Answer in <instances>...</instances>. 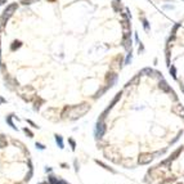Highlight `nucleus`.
I'll use <instances>...</instances> for the list:
<instances>
[{
    "mask_svg": "<svg viewBox=\"0 0 184 184\" xmlns=\"http://www.w3.org/2000/svg\"><path fill=\"white\" fill-rule=\"evenodd\" d=\"M5 147H8L7 138L4 135H0V148H5Z\"/></svg>",
    "mask_w": 184,
    "mask_h": 184,
    "instance_id": "obj_15",
    "label": "nucleus"
},
{
    "mask_svg": "<svg viewBox=\"0 0 184 184\" xmlns=\"http://www.w3.org/2000/svg\"><path fill=\"white\" fill-rule=\"evenodd\" d=\"M68 142L71 143V146H72V149L75 151V148H76V143H75V140H72V139H68Z\"/></svg>",
    "mask_w": 184,
    "mask_h": 184,
    "instance_id": "obj_26",
    "label": "nucleus"
},
{
    "mask_svg": "<svg viewBox=\"0 0 184 184\" xmlns=\"http://www.w3.org/2000/svg\"><path fill=\"white\" fill-rule=\"evenodd\" d=\"M12 119H13V115H9V116H8L7 117V122H8V124H9L10 125V126H12L13 127V129H17V126H16V125L14 124H13V121H12Z\"/></svg>",
    "mask_w": 184,
    "mask_h": 184,
    "instance_id": "obj_17",
    "label": "nucleus"
},
{
    "mask_svg": "<svg viewBox=\"0 0 184 184\" xmlns=\"http://www.w3.org/2000/svg\"><path fill=\"white\" fill-rule=\"evenodd\" d=\"M121 95H122V93H121V92H120V93H117V94H116V97H115V98H113V100H112V102H111V104L108 106V108H112V107H113V106L117 103V100H119L120 98H121Z\"/></svg>",
    "mask_w": 184,
    "mask_h": 184,
    "instance_id": "obj_14",
    "label": "nucleus"
},
{
    "mask_svg": "<svg viewBox=\"0 0 184 184\" xmlns=\"http://www.w3.org/2000/svg\"><path fill=\"white\" fill-rule=\"evenodd\" d=\"M49 183L50 184H67L66 182H63V180L57 179V178L53 177V175H50V177H49Z\"/></svg>",
    "mask_w": 184,
    "mask_h": 184,
    "instance_id": "obj_13",
    "label": "nucleus"
},
{
    "mask_svg": "<svg viewBox=\"0 0 184 184\" xmlns=\"http://www.w3.org/2000/svg\"><path fill=\"white\" fill-rule=\"evenodd\" d=\"M143 50H144V47H143L142 42H139V52H143Z\"/></svg>",
    "mask_w": 184,
    "mask_h": 184,
    "instance_id": "obj_30",
    "label": "nucleus"
},
{
    "mask_svg": "<svg viewBox=\"0 0 184 184\" xmlns=\"http://www.w3.org/2000/svg\"><path fill=\"white\" fill-rule=\"evenodd\" d=\"M106 130H107V127H106V124L103 121H98L97 124V129H95V135H97V138H102L103 135H104Z\"/></svg>",
    "mask_w": 184,
    "mask_h": 184,
    "instance_id": "obj_5",
    "label": "nucleus"
},
{
    "mask_svg": "<svg viewBox=\"0 0 184 184\" xmlns=\"http://www.w3.org/2000/svg\"><path fill=\"white\" fill-rule=\"evenodd\" d=\"M171 111L174 112L175 115H178V116H180V117H183V119H184V108L180 104H175L174 107H173Z\"/></svg>",
    "mask_w": 184,
    "mask_h": 184,
    "instance_id": "obj_9",
    "label": "nucleus"
},
{
    "mask_svg": "<svg viewBox=\"0 0 184 184\" xmlns=\"http://www.w3.org/2000/svg\"><path fill=\"white\" fill-rule=\"evenodd\" d=\"M36 147H37V148H39V149H44V148H45V147H44V146H42V144H41V143H36Z\"/></svg>",
    "mask_w": 184,
    "mask_h": 184,
    "instance_id": "obj_28",
    "label": "nucleus"
},
{
    "mask_svg": "<svg viewBox=\"0 0 184 184\" xmlns=\"http://www.w3.org/2000/svg\"><path fill=\"white\" fill-rule=\"evenodd\" d=\"M55 140H57V144L59 146V148H63V139L61 135H55Z\"/></svg>",
    "mask_w": 184,
    "mask_h": 184,
    "instance_id": "obj_18",
    "label": "nucleus"
},
{
    "mask_svg": "<svg viewBox=\"0 0 184 184\" xmlns=\"http://www.w3.org/2000/svg\"><path fill=\"white\" fill-rule=\"evenodd\" d=\"M116 1H117V3H121V0H116Z\"/></svg>",
    "mask_w": 184,
    "mask_h": 184,
    "instance_id": "obj_34",
    "label": "nucleus"
},
{
    "mask_svg": "<svg viewBox=\"0 0 184 184\" xmlns=\"http://www.w3.org/2000/svg\"><path fill=\"white\" fill-rule=\"evenodd\" d=\"M149 175H151L153 179H165V178H166V171H165L161 166H156L152 170H149Z\"/></svg>",
    "mask_w": 184,
    "mask_h": 184,
    "instance_id": "obj_3",
    "label": "nucleus"
},
{
    "mask_svg": "<svg viewBox=\"0 0 184 184\" xmlns=\"http://www.w3.org/2000/svg\"><path fill=\"white\" fill-rule=\"evenodd\" d=\"M7 3V0H0V5H3V4H5Z\"/></svg>",
    "mask_w": 184,
    "mask_h": 184,
    "instance_id": "obj_31",
    "label": "nucleus"
},
{
    "mask_svg": "<svg viewBox=\"0 0 184 184\" xmlns=\"http://www.w3.org/2000/svg\"><path fill=\"white\" fill-rule=\"evenodd\" d=\"M112 5H113V8H115V10H116V12H120V9H121V8H119L116 5V3H112Z\"/></svg>",
    "mask_w": 184,
    "mask_h": 184,
    "instance_id": "obj_27",
    "label": "nucleus"
},
{
    "mask_svg": "<svg viewBox=\"0 0 184 184\" xmlns=\"http://www.w3.org/2000/svg\"><path fill=\"white\" fill-rule=\"evenodd\" d=\"M122 45L126 48V50H131V37H130V34H125L124 35Z\"/></svg>",
    "mask_w": 184,
    "mask_h": 184,
    "instance_id": "obj_8",
    "label": "nucleus"
},
{
    "mask_svg": "<svg viewBox=\"0 0 184 184\" xmlns=\"http://www.w3.org/2000/svg\"><path fill=\"white\" fill-rule=\"evenodd\" d=\"M178 27H179V25H175V26H174V28H173V31H171V36H173V37L175 36V32H177Z\"/></svg>",
    "mask_w": 184,
    "mask_h": 184,
    "instance_id": "obj_25",
    "label": "nucleus"
},
{
    "mask_svg": "<svg viewBox=\"0 0 184 184\" xmlns=\"http://www.w3.org/2000/svg\"><path fill=\"white\" fill-rule=\"evenodd\" d=\"M122 165H124L125 167H131L133 166V161H131V160H129V158L124 160V161H122Z\"/></svg>",
    "mask_w": 184,
    "mask_h": 184,
    "instance_id": "obj_19",
    "label": "nucleus"
},
{
    "mask_svg": "<svg viewBox=\"0 0 184 184\" xmlns=\"http://www.w3.org/2000/svg\"><path fill=\"white\" fill-rule=\"evenodd\" d=\"M23 131H25L26 134H27V135H28V137H30V138H32V137H34V133L31 131L30 129H27V127H25V129H23Z\"/></svg>",
    "mask_w": 184,
    "mask_h": 184,
    "instance_id": "obj_22",
    "label": "nucleus"
},
{
    "mask_svg": "<svg viewBox=\"0 0 184 184\" xmlns=\"http://www.w3.org/2000/svg\"><path fill=\"white\" fill-rule=\"evenodd\" d=\"M103 153H104V156L107 157L108 160H111V161H113L115 164H119L120 161H121V154H120L119 149L116 147H113V146H107L104 149H103Z\"/></svg>",
    "mask_w": 184,
    "mask_h": 184,
    "instance_id": "obj_2",
    "label": "nucleus"
},
{
    "mask_svg": "<svg viewBox=\"0 0 184 184\" xmlns=\"http://www.w3.org/2000/svg\"><path fill=\"white\" fill-rule=\"evenodd\" d=\"M130 61H131V52H130L129 54H127V57H126V59H125V63H124V65H127V63H129Z\"/></svg>",
    "mask_w": 184,
    "mask_h": 184,
    "instance_id": "obj_24",
    "label": "nucleus"
},
{
    "mask_svg": "<svg viewBox=\"0 0 184 184\" xmlns=\"http://www.w3.org/2000/svg\"><path fill=\"white\" fill-rule=\"evenodd\" d=\"M17 8H18V4L17 3H12V4H9L7 8L4 9V13L3 14L5 16V17H8V18H10L13 16V13L17 10Z\"/></svg>",
    "mask_w": 184,
    "mask_h": 184,
    "instance_id": "obj_6",
    "label": "nucleus"
},
{
    "mask_svg": "<svg viewBox=\"0 0 184 184\" xmlns=\"http://www.w3.org/2000/svg\"><path fill=\"white\" fill-rule=\"evenodd\" d=\"M89 110H90V106L88 104V103H81V104H79V106H73V107H71L70 116H71V119L72 120H76V119H79V117L84 116V115Z\"/></svg>",
    "mask_w": 184,
    "mask_h": 184,
    "instance_id": "obj_1",
    "label": "nucleus"
},
{
    "mask_svg": "<svg viewBox=\"0 0 184 184\" xmlns=\"http://www.w3.org/2000/svg\"><path fill=\"white\" fill-rule=\"evenodd\" d=\"M41 184H45V183H41Z\"/></svg>",
    "mask_w": 184,
    "mask_h": 184,
    "instance_id": "obj_35",
    "label": "nucleus"
},
{
    "mask_svg": "<svg viewBox=\"0 0 184 184\" xmlns=\"http://www.w3.org/2000/svg\"><path fill=\"white\" fill-rule=\"evenodd\" d=\"M4 102H5L4 98H0V103H4Z\"/></svg>",
    "mask_w": 184,
    "mask_h": 184,
    "instance_id": "obj_32",
    "label": "nucleus"
},
{
    "mask_svg": "<svg viewBox=\"0 0 184 184\" xmlns=\"http://www.w3.org/2000/svg\"><path fill=\"white\" fill-rule=\"evenodd\" d=\"M27 122H28V124H30V125H32V126H34V127H39V126H37V125H36V124H34V122H32V121H31V120H27Z\"/></svg>",
    "mask_w": 184,
    "mask_h": 184,
    "instance_id": "obj_29",
    "label": "nucleus"
},
{
    "mask_svg": "<svg viewBox=\"0 0 184 184\" xmlns=\"http://www.w3.org/2000/svg\"><path fill=\"white\" fill-rule=\"evenodd\" d=\"M21 47H22V42H21L20 40H14V41L12 42V45H10V50H12V52H16V50L20 49Z\"/></svg>",
    "mask_w": 184,
    "mask_h": 184,
    "instance_id": "obj_11",
    "label": "nucleus"
},
{
    "mask_svg": "<svg viewBox=\"0 0 184 184\" xmlns=\"http://www.w3.org/2000/svg\"><path fill=\"white\" fill-rule=\"evenodd\" d=\"M170 73L173 75V77H177V70H175L174 66H171V67H170Z\"/></svg>",
    "mask_w": 184,
    "mask_h": 184,
    "instance_id": "obj_23",
    "label": "nucleus"
},
{
    "mask_svg": "<svg viewBox=\"0 0 184 184\" xmlns=\"http://www.w3.org/2000/svg\"><path fill=\"white\" fill-rule=\"evenodd\" d=\"M36 1H39V0H21V4L30 5V4H32V3H36Z\"/></svg>",
    "mask_w": 184,
    "mask_h": 184,
    "instance_id": "obj_20",
    "label": "nucleus"
},
{
    "mask_svg": "<svg viewBox=\"0 0 184 184\" xmlns=\"http://www.w3.org/2000/svg\"><path fill=\"white\" fill-rule=\"evenodd\" d=\"M44 103H45V100L42 99V98L37 97V99L35 100V103H34V110H35V111H39L40 107H41V104H44Z\"/></svg>",
    "mask_w": 184,
    "mask_h": 184,
    "instance_id": "obj_10",
    "label": "nucleus"
},
{
    "mask_svg": "<svg viewBox=\"0 0 184 184\" xmlns=\"http://www.w3.org/2000/svg\"><path fill=\"white\" fill-rule=\"evenodd\" d=\"M0 62H1V47H0Z\"/></svg>",
    "mask_w": 184,
    "mask_h": 184,
    "instance_id": "obj_33",
    "label": "nucleus"
},
{
    "mask_svg": "<svg viewBox=\"0 0 184 184\" xmlns=\"http://www.w3.org/2000/svg\"><path fill=\"white\" fill-rule=\"evenodd\" d=\"M160 89H162L164 92H166V93H173V90L170 89V86L167 85V82H165V81L160 82Z\"/></svg>",
    "mask_w": 184,
    "mask_h": 184,
    "instance_id": "obj_12",
    "label": "nucleus"
},
{
    "mask_svg": "<svg viewBox=\"0 0 184 184\" xmlns=\"http://www.w3.org/2000/svg\"><path fill=\"white\" fill-rule=\"evenodd\" d=\"M153 160V153H140L139 154V158H138V162H139L140 165H147L149 162Z\"/></svg>",
    "mask_w": 184,
    "mask_h": 184,
    "instance_id": "obj_4",
    "label": "nucleus"
},
{
    "mask_svg": "<svg viewBox=\"0 0 184 184\" xmlns=\"http://www.w3.org/2000/svg\"><path fill=\"white\" fill-rule=\"evenodd\" d=\"M95 162H97V164H98V165H100V166H102V167H104V169H106V170H110V171H112V173H115V170H112V169H110V167H108V166H107V165H104V164H103V162H100V161H98V160H97V161H95Z\"/></svg>",
    "mask_w": 184,
    "mask_h": 184,
    "instance_id": "obj_21",
    "label": "nucleus"
},
{
    "mask_svg": "<svg viewBox=\"0 0 184 184\" xmlns=\"http://www.w3.org/2000/svg\"><path fill=\"white\" fill-rule=\"evenodd\" d=\"M140 20H142V22H143V27H144V30H146V31H149V23H148L147 18H146V17H142Z\"/></svg>",
    "mask_w": 184,
    "mask_h": 184,
    "instance_id": "obj_16",
    "label": "nucleus"
},
{
    "mask_svg": "<svg viewBox=\"0 0 184 184\" xmlns=\"http://www.w3.org/2000/svg\"><path fill=\"white\" fill-rule=\"evenodd\" d=\"M116 80H117V75H116V73H115V72H108V73H107V76H106L107 86H108V88L113 86V84L116 82Z\"/></svg>",
    "mask_w": 184,
    "mask_h": 184,
    "instance_id": "obj_7",
    "label": "nucleus"
}]
</instances>
